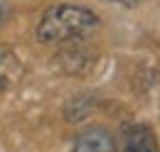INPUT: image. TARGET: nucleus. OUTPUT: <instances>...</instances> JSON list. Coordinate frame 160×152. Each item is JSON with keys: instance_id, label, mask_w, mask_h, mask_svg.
I'll return each instance as SVG.
<instances>
[{"instance_id": "nucleus-1", "label": "nucleus", "mask_w": 160, "mask_h": 152, "mask_svg": "<svg viewBox=\"0 0 160 152\" xmlns=\"http://www.w3.org/2000/svg\"><path fill=\"white\" fill-rule=\"evenodd\" d=\"M101 20L81 5H54L44 10L37 25V39L44 44H59V42H79L91 37L99 30Z\"/></svg>"}, {"instance_id": "nucleus-2", "label": "nucleus", "mask_w": 160, "mask_h": 152, "mask_svg": "<svg viewBox=\"0 0 160 152\" xmlns=\"http://www.w3.org/2000/svg\"><path fill=\"white\" fill-rule=\"evenodd\" d=\"M118 152H158V137L148 125H131L123 130Z\"/></svg>"}, {"instance_id": "nucleus-3", "label": "nucleus", "mask_w": 160, "mask_h": 152, "mask_svg": "<svg viewBox=\"0 0 160 152\" xmlns=\"http://www.w3.org/2000/svg\"><path fill=\"white\" fill-rule=\"evenodd\" d=\"M116 142L103 128H86L74 140V152H113Z\"/></svg>"}, {"instance_id": "nucleus-4", "label": "nucleus", "mask_w": 160, "mask_h": 152, "mask_svg": "<svg viewBox=\"0 0 160 152\" xmlns=\"http://www.w3.org/2000/svg\"><path fill=\"white\" fill-rule=\"evenodd\" d=\"M22 64L10 47H0V93L20 78Z\"/></svg>"}, {"instance_id": "nucleus-5", "label": "nucleus", "mask_w": 160, "mask_h": 152, "mask_svg": "<svg viewBox=\"0 0 160 152\" xmlns=\"http://www.w3.org/2000/svg\"><path fill=\"white\" fill-rule=\"evenodd\" d=\"M10 20V2L8 0H0V27Z\"/></svg>"}, {"instance_id": "nucleus-6", "label": "nucleus", "mask_w": 160, "mask_h": 152, "mask_svg": "<svg viewBox=\"0 0 160 152\" xmlns=\"http://www.w3.org/2000/svg\"><path fill=\"white\" fill-rule=\"evenodd\" d=\"M111 2H118V5H126V7H136V5H140L143 0H111Z\"/></svg>"}]
</instances>
